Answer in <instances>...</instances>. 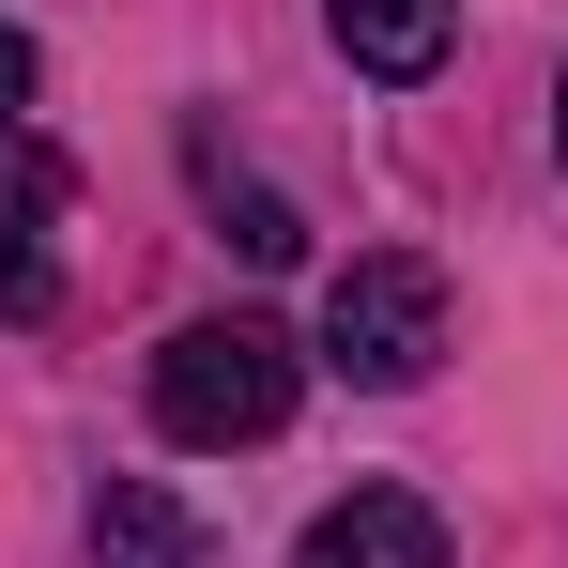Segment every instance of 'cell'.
Wrapping results in <instances>:
<instances>
[{
	"instance_id": "obj_1",
	"label": "cell",
	"mask_w": 568,
	"mask_h": 568,
	"mask_svg": "<svg viewBox=\"0 0 568 568\" xmlns=\"http://www.w3.org/2000/svg\"><path fill=\"white\" fill-rule=\"evenodd\" d=\"M292 384H307V354H292L262 307H231V323H185V338L154 354V430H170V446H277Z\"/></svg>"
},
{
	"instance_id": "obj_2",
	"label": "cell",
	"mask_w": 568,
	"mask_h": 568,
	"mask_svg": "<svg viewBox=\"0 0 568 568\" xmlns=\"http://www.w3.org/2000/svg\"><path fill=\"white\" fill-rule=\"evenodd\" d=\"M323 369L338 384H430L446 369V262H415V246H369V262H338L323 292Z\"/></svg>"
},
{
	"instance_id": "obj_3",
	"label": "cell",
	"mask_w": 568,
	"mask_h": 568,
	"mask_svg": "<svg viewBox=\"0 0 568 568\" xmlns=\"http://www.w3.org/2000/svg\"><path fill=\"white\" fill-rule=\"evenodd\" d=\"M292 568H446V523H430L415 491H384V476H369V491H338V507L292 538Z\"/></svg>"
},
{
	"instance_id": "obj_4",
	"label": "cell",
	"mask_w": 568,
	"mask_h": 568,
	"mask_svg": "<svg viewBox=\"0 0 568 568\" xmlns=\"http://www.w3.org/2000/svg\"><path fill=\"white\" fill-rule=\"evenodd\" d=\"M62 200H78L62 154L16 170V215H0V323H47V307H62Z\"/></svg>"
},
{
	"instance_id": "obj_5",
	"label": "cell",
	"mask_w": 568,
	"mask_h": 568,
	"mask_svg": "<svg viewBox=\"0 0 568 568\" xmlns=\"http://www.w3.org/2000/svg\"><path fill=\"white\" fill-rule=\"evenodd\" d=\"M323 31L354 47V78H384V93H415V78L446 62V31H462V0H323Z\"/></svg>"
},
{
	"instance_id": "obj_6",
	"label": "cell",
	"mask_w": 568,
	"mask_h": 568,
	"mask_svg": "<svg viewBox=\"0 0 568 568\" xmlns=\"http://www.w3.org/2000/svg\"><path fill=\"white\" fill-rule=\"evenodd\" d=\"M93 554L108 568H215V538H200L154 476H108V491H93Z\"/></svg>"
},
{
	"instance_id": "obj_7",
	"label": "cell",
	"mask_w": 568,
	"mask_h": 568,
	"mask_svg": "<svg viewBox=\"0 0 568 568\" xmlns=\"http://www.w3.org/2000/svg\"><path fill=\"white\" fill-rule=\"evenodd\" d=\"M215 215H231V246H246V262H307V215H292L277 185H215Z\"/></svg>"
},
{
	"instance_id": "obj_8",
	"label": "cell",
	"mask_w": 568,
	"mask_h": 568,
	"mask_svg": "<svg viewBox=\"0 0 568 568\" xmlns=\"http://www.w3.org/2000/svg\"><path fill=\"white\" fill-rule=\"evenodd\" d=\"M16 108H31V31L0 16V139H16Z\"/></svg>"
},
{
	"instance_id": "obj_9",
	"label": "cell",
	"mask_w": 568,
	"mask_h": 568,
	"mask_svg": "<svg viewBox=\"0 0 568 568\" xmlns=\"http://www.w3.org/2000/svg\"><path fill=\"white\" fill-rule=\"evenodd\" d=\"M554 154H568V93H554Z\"/></svg>"
}]
</instances>
